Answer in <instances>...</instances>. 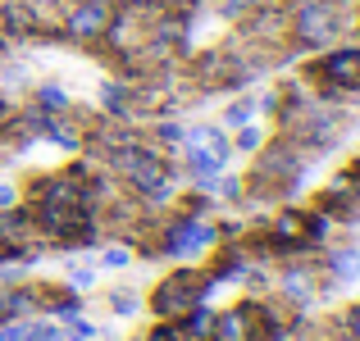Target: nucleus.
<instances>
[{"instance_id": "obj_1", "label": "nucleus", "mask_w": 360, "mask_h": 341, "mask_svg": "<svg viewBox=\"0 0 360 341\" xmlns=\"http://www.w3.org/2000/svg\"><path fill=\"white\" fill-rule=\"evenodd\" d=\"M306 78L319 87V96L338 100V96H360V46L347 51H328L324 60H315L306 69Z\"/></svg>"}, {"instance_id": "obj_2", "label": "nucleus", "mask_w": 360, "mask_h": 341, "mask_svg": "<svg viewBox=\"0 0 360 341\" xmlns=\"http://www.w3.org/2000/svg\"><path fill=\"white\" fill-rule=\"evenodd\" d=\"M210 287H214V278L183 269V273H174V278H165V282L155 287L150 309H155L160 319H183V314H192V309L201 305L205 296H210Z\"/></svg>"}, {"instance_id": "obj_3", "label": "nucleus", "mask_w": 360, "mask_h": 341, "mask_svg": "<svg viewBox=\"0 0 360 341\" xmlns=\"http://www.w3.org/2000/svg\"><path fill=\"white\" fill-rule=\"evenodd\" d=\"M110 27V5L105 0H78V5L64 14V32L73 36V41H91V36H101Z\"/></svg>"}, {"instance_id": "obj_4", "label": "nucleus", "mask_w": 360, "mask_h": 341, "mask_svg": "<svg viewBox=\"0 0 360 341\" xmlns=\"http://www.w3.org/2000/svg\"><path fill=\"white\" fill-rule=\"evenodd\" d=\"M260 137H264V132L255 128V123H242V128H238V141H233V150H242V155H255V150H260Z\"/></svg>"}, {"instance_id": "obj_5", "label": "nucleus", "mask_w": 360, "mask_h": 341, "mask_svg": "<svg viewBox=\"0 0 360 341\" xmlns=\"http://www.w3.org/2000/svg\"><path fill=\"white\" fill-rule=\"evenodd\" d=\"M255 119V100L246 96V100H233L229 114H224V123H233V128H242V123H251Z\"/></svg>"}, {"instance_id": "obj_6", "label": "nucleus", "mask_w": 360, "mask_h": 341, "mask_svg": "<svg viewBox=\"0 0 360 341\" xmlns=\"http://www.w3.org/2000/svg\"><path fill=\"white\" fill-rule=\"evenodd\" d=\"M91 282H96V269H87V264H73L69 269V291H87Z\"/></svg>"}, {"instance_id": "obj_7", "label": "nucleus", "mask_w": 360, "mask_h": 341, "mask_svg": "<svg viewBox=\"0 0 360 341\" xmlns=\"http://www.w3.org/2000/svg\"><path fill=\"white\" fill-rule=\"evenodd\" d=\"M128 260H132V255L123 250V246H110V250L101 255V269H128Z\"/></svg>"}, {"instance_id": "obj_8", "label": "nucleus", "mask_w": 360, "mask_h": 341, "mask_svg": "<svg viewBox=\"0 0 360 341\" xmlns=\"http://www.w3.org/2000/svg\"><path fill=\"white\" fill-rule=\"evenodd\" d=\"M23 333H27L23 319H18V323H0V341H23Z\"/></svg>"}, {"instance_id": "obj_9", "label": "nucleus", "mask_w": 360, "mask_h": 341, "mask_svg": "<svg viewBox=\"0 0 360 341\" xmlns=\"http://www.w3.org/2000/svg\"><path fill=\"white\" fill-rule=\"evenodd\" d=\"M115 314H137V296H110Z\"/></svg>"}, {"instance_id": "obj_10", "label": "nucleus", "mask_w": 360, "mask_h": 341, "mask_svg": "<svg viewBox=\"0 0 360 341\" xmlns=\"http://www.w3.org/2000/svg\"><path fill=\"white\" fill-rule=\"evenodd\" d=\"M14 201H18V187L14 182H0V210H9Z\"/></svg>"}, {"instance_id": "obj_11", "label": "nucleus", "mask_w": 360, "mask_h": 341, "mask_svg": "<svg viewBox=\"0 0 360 341\" xmlns=\"http://www.w3.org/2000/svg\"><path fill=\"white\" fill-rule=\"evenodd\" d=\"M347 328H352V337H360V309H352V314H347Z\"/></svg>"}]
</instances>
